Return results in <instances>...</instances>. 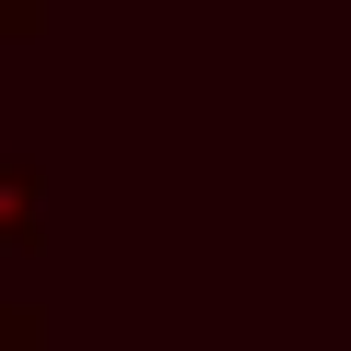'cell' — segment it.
<instances>
[{
    "label": "cell",
    "instance_id": "obj_1",
    "mask_svg": "<svg viewBox=\"0 0 351 351\" xmlns=\"http://www.w3.org/2000/svg\"><path fill=\"white\" fill-rule=\"evenodd\" d=\"M0 351H47V339H36V316H0Z\"/></svg>",
    "mask_w": 351,
    "mask_h": 351
}]
</instances>
